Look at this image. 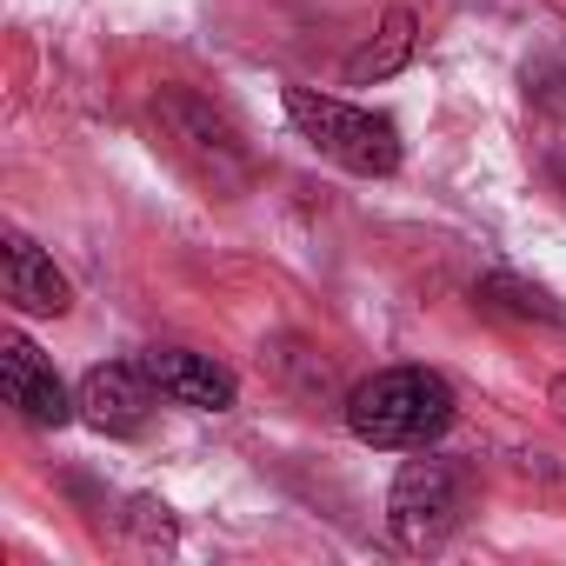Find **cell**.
I'll return each instance as SVG.
<instances>
[{"label":"cell","mask_w":566,"mask_h":566,"mask_svg":"<svg viewBox=\"0 0 566 566\" xmlns=\"http://www.w3.org/2000/svg\"><path fill=\"white\" fill-rule=\"evenodd\" d=\"M347 427L367 447H427L453 427V387L427 367H387L347 394Z\"/></svg>","instance_id":"1"},{"label":"cell","mask_w":566,"mask_h":566,"mask_svg":"<svg viewBox=\"0 0 566 566\" xmlns=\"http://www.w3.org/2000/svg\"><path fill=\"white\" fill-rule=\"evenodd\" d=\"M287 120L347 174L360 180H387L400 167V127L374 107H354L340 94H321V87H287Z\"/></svg>","instance_id":"2"},{"label":"cell","mask_w":566,"mask_h":566,"mask_svg":"<svg viewBox=\"0 0 566 566\" xmlns=\"http://www.w3.org/2000/svg\"><path fill=\"white\" fill-rule=\"evenodd\" d=\"M467 513V473L453 460H407L394 473V493H387V520H394V539L413 546V553H433Z\"/></svg>","instance_id":"3"},{"label":"cell","mask_w":566,"mask_h":566,"mask_svg":"<svg viewBox=\"0 0 566 566\" xmlns=\"http://www.w3.org/2000/svg\"><path fill=\"white\" fill-rule=\"evenodd\" d=\"M154 114H160L174 154H180L200 180H213V187H240V180H247V147H240V134H233L227 114H213L207 101H193V94H180V87H167V94L154 101Z\"/></svg>","instance_id":"4"},{"label":"cell","mask_w":566,"mask_h":566,"mask_svg":"<svg viewBox=\"0 0 566 566\" xmlns=\"http://www.w3.org/2000/svg\"><path fill=\"white\" fill-rule=\"evenodd\" d=\"M154 380H147V367L134 360V367H94L81 387H74V407H81V420L94 427V433H107V440H127V433H140L147 427V413H154Z\"/></svg>","instance_id":"5"},{"label":"cell","mask_w":566,"mask_h":566,"mask_svg":"<svg viewBox=\"0 0 566 566\" xmlns=\"http://www.w3.org/2000/svg\"><path fill=\"white\" fill-rule=\"evenodd\" d=\"M0 387H8V407L28 420V427H67V420H81V407H74V394L61 387V374L34 354V340H21V334H8L0 340Z\"/></svg>","instance_id":"6"},{"label":"cell","mask_w":566,"mask_h":566,"mask_svg":"<svg viewBox=\"0 0 566 566\" xmlns=\"http://www.w3.org/2000/svg\"><path fill=\"white\" fill-rule=\"evenodd\" d=\"M0 287H8V301L34 321H61L74 307V287H67V273L28 240V233H8L0 240Z\"/></svg>","instance_id":"7"},{"label":"cell","mask_w":566,"mask_h":566,"mask_svg":"<svg viewBox=\"0 0 566 566\" xmlns=\"http://www.w3.org/2000/svg\"><path fill=\"white\" fill-rule=\"evenodd\" d=\"M140 367H147V380H154L174 407H200V413H227V407H233V374L213 367L207 354H187V347H147Z\"/></svg>","instance_id":"8"},{"label":"cell","mask_w":566,"mask_h":566,"mask_svg":"<svg viewBox=\"0 0 566 566\" xmlns=\"http://www.w3.org/2000/svg\"><path fill=\"white\" fill-rule=\"evenodd\" d=\"M413 41H420V34H413V14H407V8H394V14H387V28H380V41H367V48L347 61V81H354V87H367V81H387L394 67H407Z\"/></svg>","instance_id":"9"},{"label":"cell","mask_w":566,"mask_h":566,"mask_svg":"<svg viewBox=\"0 0 566 566\" xmlns=\"http://www.w3.org/2000/svg\"><path fill=\"white\" fill-rule=\"evenodd\" d=\"M480 301H486V307H506V314H520V321H559V307H553L539 287L506 280V273H486V280H480Z\"/></svg>","instance_id":"10"},{"label":"cell","mask_w":566,"mask_h":566,"mask_svg":"<svg viewBox=\"0 0 566 566\" xmlns=\"http://www.w3.org/2000/svg\"><path fill=\"white\" fill-rule=\"evenodd\" d=\"M526 94H533L553 120H566V54H533V61H526Z\"/></svg>","instance_id":"11"},{"label":"cell","mask_w":566,"mask_h":566,"mask_svg":"<svg viewBox=\"0 0 566 566\" xmlns=\"http://www.w3.org/2000/svg\"><path fill=\"white\" fill-rule=\"evenodd\" d=\"M553 407H559V420H566V374L553 380Z\"/></svg>","instance_id":"12"}]
</instances>
